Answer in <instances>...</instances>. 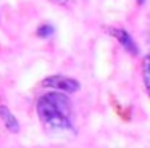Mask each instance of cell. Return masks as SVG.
I'll use <instances>...</instances> for the list:
<instances>
[{
    "mask_svg": "<svg viewBox=\"0 0 150 148\" xmlns=\"http://www.w3.org/2000/svg\"><path fill=\"white\" fill-rule=\"evenodd\" d=\"M144 2H145V0H137V3H139V5H142Z\"/></svg>",
    "mask_w": 150,
    "mask_h": 148,
    "instance_id": "8",
    "label": "cell"
},
{
    "mask_svg": "<svg viewBox=\"0 0 150 148\" xmlns=\"http://www.w3.org/2000/svg\"><path fill=\"white\" fill-rule=\"evenodd\" d=\"M0 118H2L5 127H7L10 132H15V134H16V132L20 130V124H18L16 118L13 116V113H11L10 109H8L7 106H4V105L0 106Z\"/></svg>",
    "mask_w": 150,
    "mask_h": 148,
    "instance_id": "4",
    "label": "cell"
},
{
    "mask_svg": "<svg viewBox=\"0 0 150 148\" xmlns=\"http://www.w3.org/2000/svg\"><path fill=\"white\" fill-rule=\"evenodd\" d=\"M42 85L44 87H50V89H57V90H63V92H78L81 89L79 82L73 77H66V76H50L45 77L42 80Z\"/></svg>",
    "mask_w": 150,
    "mask_h": 148,
    "instance_id": "2",
    "label": "cell"
},
{
    "mask_svg": "<svg viewBox=\"0 0 150 148\" xmlns=\"http://www.w3.org/2000/svg\"><path fill=\"white\" fill-rule=\"evenodd\" d=\"M37 114L50 130H71L73 109L71 101L60 92L45 93L37 101Z\"/></svg>",
    "mask_w": 150,
    "mask_h": 148,
    "instance_id": "1",
    "label": "cell"
},
{
    "mask_svg": "<svg viewBox=\"0 0 150 148\" xmlns=\"http://www.w3.org/2000/svg\"><path fill=\"white\" fill-rule=\"evenodd\" d=\"M50 2H53V3H58V5H65L68 0H50Z\"/></svg>",
    "mask_w": 150,
    "mask_h": 148,
    "instance_id": "7",
    "label": "cell"
},
{
    "mask_svg": "<svg viewBox=\"0 0 150 148\" xmlns=\"http://www.w3.org/2000/svg\"><path fill=\"white\" fill-rule=\"evenodd\" d=\"M110 34L115 35V37L118 39V42H120V44L123 45V47L126 48L127 51H129V53H132V55H137V53H139V48H137L136 44H134L132 37H131V35L127 34L124 29H111Z\"/></svg>",
    "mask_w": 150,
    "mask_h": 148,
    "instance_id": "3",
    "label": "cell"
},
{
    "mask_svg": "<svg viewBox=\"0 0 150 148\" xmlns=\"http://www.w3.org/2000/svg\"><path fill=\"white\" fill-rule=\"evenodd\" d=\"M52 34H53V27L50 24H44L37 29V35L39 37H50Z\"/></svg>",
    "mask_w": 150,
    "mask_h": 148,
    "instance_id": "5",
    "label": "cell"
},
{
    "mask_svg": "<svg viewBox=\"0 0 150 148\" xmlns=\"http://www.w3.org/2000/svg\"><path fill=\"white\" fill-rule=\"evenodd\" d=\"M142 69H144V84H145V89L149 90V89H150V80H149V56L144 58V66H142Z\"/></svg>",
    "mask_w": 150,
    "mask_h": 148,
    "instance_id": "6",
    "label": "cell"
}]
</instances>
